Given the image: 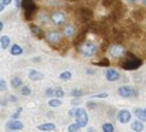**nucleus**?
<instances>
[{
	"instance_id": "a18cd8bd",
	"label": "nucleus",
	"mask_w": 146,
	"mask_h": 132,
	"mask_svg": "<svg viewBox=\"0 0 146 132\" xmlns=\"http://www.w3.org/2000/svg\"><path fill=\"white\" fill-rule=\"evenodd\" d=\"M3 27H4V26H3V21H0V33H1V30H3Z\"/></svg>"
},
{
	"instance_id": "7c9ffc66",
	"label": "nucleus",
	"mask_w": 146,
	"mask_h": 132,
	"mask_svg": "<svg viewBox=\"0 0 146 132\" xmlns=\"http://www.w3.org/2000/svg\"><path fill=\"white\" fill-rule=\"evenodd\" d=\"M115 1H116V0H102V4H104L105 7H112Z\"/></svg>"
},
{
	"instance_id": "2f4dec72",
	"label": "nucleus",
	"mask_w": 146,
	"mask_h": 132,
	"mask_svg": "<svg viewBox=\"0 0 146 132\" xmlns=\"http://www.w3.org/2000/svg\"><path fill=\"white\" fill-rule=\"evenodd\" d=\"M71 95H72L74 98H75V97L78 98V97H82V95H84V92H82V91H80V89H74V91L71 92Z\"/></svg>"
},
{
	"instance_id": "0eeeda50",
	"label": "nucleus",
	"mask_w": 146,
	"mask_h": 132,
	"mask_svg": "<svg viewBox=\"0 0 146 132\" xmlns=\"http://www.w3.org/2000/svg\"><path fill=\"white\" fill-rule=\"evenodd\" d=\"M77 14H78V19L82 21V23H90L91 20H92V11L90 10V9H87V7H81V9H78V11H77Z\"/></svg>"
},
{
	"instance_id": "09e8293b",
	"label": "nucleus",
	"mask_w": 146,
	"mask_h": 132,
	"mask_svg": "<svg viewBox=\"0 0 146 132\" xmlns=\"http://www.w3.org/2000/svg\"><path fill=\"white\" fill-rule=\"evenodd\" d=\"M142 3H143V4H145V6H146V0H142Z\"/></svg>"
},
{
	"instance_id": "412c9836",
	"label": "nucleus",
	"mask_w": 146,
	"mask_h": 132,
	"mask_svg": "<svg viewBox=\"0 0 146 132\" xmlns=\"http://www.w3.org/2000/svg\"><path fill=\"white\" fill-rule=\"evenodd\" d=\"M10 53H11V55H21L23 54V48L19 44H13L10 47Z\"/></svg>"
},
{
	"instance_id": "2eb2a0df",
	"label": "nucleus",
	"mask_w": 146,
	"mask_h": 132,
	"mask_svg": "<svg viewBox=\"0 0 146 132\" xmlns=\"http://www.w3.org/2000/svg\"><path fill=\"white\" fill-rule=\"evenodd\" d=\"M105 77H106V80H108V81H112V83H113V81H118L121 75H119V73H118L116 70L108 68V70L105 71Z\"/></svg>"
},
{
	"instance_id": "c9c22d12",
	"label": "nucleus",
	"mask_w": 146,
	"mask_h": 132,
	"mask_svg": "<svg viewBox=\"0 0 146 132\" xmlns=\"http://www.w3.org/2000/svg\"><path fill=\"white\" fill-rule=\"evenodd\" d=\"M46 95L54 97V89H52V88H47V89H46Z\"/></svg>"
},
{
	"instance_id": "de8ad7c7",
	"label": "nucleus",
	"mask_w": 146,
	"mask_h": 132,
	"mask_svg": "<svg viewBox=\"0 0 146 132\" xmlns=\"http://www.w3.org/2000/svg\"><path fill=\"white\" fill-rule=\"evenodd\" d=\"M88 132H95V131H94V128H90V129H88Z\"/></svg>"
},
{
	"instance_id": "4be33fe9",
	"label": "nucleus",
	"mask_w": 146,
	"mask_h": 132,
	"mask_svg": "<svg viewBox=\"0 0 146 132\" xmlns=\"http://www.w3.org/2000/svg\"><path fill=\"white\" fill-rule=\"evenodd\" d=\"M0 45H1L3 50H6V48L10 45V37H9V36H1V39H0Z\"/></svg>"
},
{
	"instance_id": "f704fd0d",
	"label": "nucleus",
	"mask_w": 146,
	"mask_h": 132,
	"mask_svg": "<svg viewBox=\"0 0 146 132\" xmlns=\"http://www.w3.org/2000/svg\"><path fill=\"white\" fill-rule=\"evenodd\" d=\"M6 88H7L6 81H4V80H0V91H6Z\"/></svg>"
},
{
	"instance_id": "49530a36",
	"label": "nucleus",
	"mask_w": 146,
	"mask_h": 132,
	"mask_svg": "<svg viewBox=\"0 0 146 132\" xmlns=\"http://www.w3.org/2000/svg\"><path fill=\"white\" fill-rule=\"evenodd\" d=\"M128 1H129V3H132V4H135V3H136L138 0H128Z\"/></svg>"
},
{
	"instance_id": "1a4fd4ad",
	"label": "nucleus",
	"mask_w": 146,
	"mask_h": 132,
	"mask_svg": "<svg viewBox=\"0 0 146 132\" xmlns=\"http://www.w3.org/2000/svg\"><path fill=\"white\" fill-rule=\"evenodd\" d=\"M50 20L55 24V26H64L65 23V14L62 11H54L51 16H50Z\"/></svg>"
},
{
	"instance_id": "a878e982",
	"label": "nucleus",
	"mask_w": 146,
	"mask_h": 132,
	"mask_svg": "<svg viewBox=\"0 0 146 132\" xmlns=\"http://www.w3.org/2000/svg\"><path fill=\"white\" fill-rule=\"evenodd\" d=\"M71 77H72L71 71H64L60 74V80H62V81H68V80H71Z\"/></svg>"
},
{
	"instance_id": "a19ab883",
	"label": "nucleus",
	"mask_w": 146,
	"mask_h": 132,
	"mask_svg": "<svg viewBox=\"0 0 146 132\" xmlns=\"http://www.w3.org/2000/svg\"><path fill=\"white\" fill-rule=\"evenodd\" d=\"M1 3H3L4 6H9V4L11 3V0H1Z\"/></svg>"
},
{
	"instance_id": "f257e3e1",
	"label": "nucleus",
	"mask_w": 146,
	"mask_h": 132,
	"mask_svg": "<svg viewBox=\"0 0 146 132\" xmlns=\"http://www.w3.org/2000/svg\"><path fill=\"white\" fill-rule=\"evenodd\" d=\"M123 55L126 57V60L121 63V67H122L123 70H126V71H135V70H138V68L142 65V60L138 58L135 54H132V53H125Z\"/></svg>"
},
{
	"instance_id": "20e7f679",
	"label": "nucleus",
	"mask_w": 146,
	"mask_h": 132,
	"mask_svg": "<svg viewBox=\"0 0 146 132\" xmlns=\"http://www.w3.org/2000/svg\"><path fill=\"white\" fill-rule=\"evenodd\" d=\"M108 53H109V57H112V58H121V57H123L126 50L122 43H113L111 47H108Z\"/></svg>"
},
{
	"instance_id": "c756f323",
	"label": "nucleus",
	"mask_w": 146,
	"mask_h": 132,
	"mask_svg": "<svg viewBox=\"0 0 146 132\" xmlns=\"http://www.w3.org/2000/svg\"><path fill=\"white\" fill-rule=\"evenodd\" d=\"M80 131V125L75 122V124H71L70 127H68V132H78Z\"/></svg>"
},
{
	"instance_id": "f8f14e48",
	"label": "nucleus",
	"mask_w": 146,
	"mask_h": 132,
	"mask_svg": "<svg viewBox=\"0 0 146 132\" xmlns=\"http://www.w3.org/2000/svg\"><path fill=\"white\" fill-rule=\"evenodd\" d=\"M88 30H90V29L87 27V29H84L82 31H80L78 34H75V36H74V37H75V39H74V45H75L77 48H78L81 44L85 41V37H87V33H88Z\"/></svg>"
},
{
	"instance_id": "aec40b11",
	"label": "nucleus",
	"mask_w": 146,
	"mask_h": 132,
	"mask_svg": "<svg viewBox=\"0 0 146 132\" xmlns=\"http://www.w3.org/2000/svg\"><path fill=\"white\" fill-rule=\"evenodd\" d=\"M133 112H135V115L138 117V119H139V121L146 122V112H145V109H143V108H136Z\"/></svg>"
},
{
	"instance_id": "393cba45",
	"label": "nucleus",
	"mask_w": 146,
	"mask_h": 132,
	"mask_svg": "<svg viewBox=\"0 0 146 132\" xmlns=\"http://www.w3.org/2000/svg\"><path fill=\"white\" fill-rule=\"evenodd\" d=\"M61 104H62V102H61V98H51L48 101V105L52 107V108H54V107H60Z\"/></svg>"
},
{
	"instance_id": "7ed1b4c3",
	"label": "nucleus",
	"mask_w": 146,
	"mask_h": 132,
	"mask_svg": "<svg viewBox=\"0 0 146 132\" xmlns=\"http://www.w3.org/2000/svg\"><path fill=\"white\" fill-rule=\"evenodd\" d=\"M78 50H80V53L84 57H94L98 53V47L94 43H91V41H84L78 47Z\"/></svg>"
},
{
	"instance_id": "c03bdc74",
	"label": "nucleus",
	"mask_w": 146,
	"mask_h": 132,
	"mask_svg": "<svg viewBox=\"0 0 146 132\" xmlns=\"http://www.w3.org/2000/svg\"><path fill=\"white\" fill-rule=\"evenodd\" d=\"M14 1H16V6H17V7H20V0H14Z\"/></svg>"
},
{
	"instance_id": "6e6552de",
	"label": "nucleus",
	"mask_w": 146,
	"mask_h": 132,
	"mask_svg": "<svg viewBox=\"0 0 146 132\" xmlns=\"http://www.w3.org/2000/svg\"><path fill=\"white\" fill-rule=\"evenodd\" d=\"M118 94L122 97V98H132V97H136L138 92L136 89H133L132 87H128V85H123L118 89Z\"/></svg>"
},
{
	"instance_id": "79ce46f5",
	"label": "nucleus",
	"mask_w": 146,
	"mask_h": 132,
	"mask_svg": "<svg viewBox=\"0 0 146 132\" xmlns=\"http://www.w3.org/2000/svg\"><path fill=\"white\" fill-rule=\"evenodd\" d=\"M9 99H10V101H13V102H16V101H17V99H16V97H9Z\"/></svg>"
},
{
	"instance_id": "8fccbe9b",
	"label": "nucleus",
	"mask_w": 146,
	"mask_h": 132,
	"mask_svg": "<svg viewBox=\"0 0 146 132\" xmlns=\"http://www.w3.org/2000/svg\"><path fill=\"white\" fill-rule=\"evenodd\" d=\"M145 112H146V108H145Z\"/></svg>"
},
{
	"instance_id": "ea45409f",
	"label": "nucleus",
	"mask_w": 146,
	"mask_h": 132,
	"mask_svg": "<svg viewBox=\"0 0 146 132\" xmlns=\"http://www.w3.org/2000/svg\"><path fill=\"white\" fill-rule=\"evenodd\" d=\"M75 112H77V108H75V109H71V111L68 112V115H70V117H74V115H75Z\"/></svg>"
},
{
	"instance_id": "473e14b6",
	"label": "nucleus",
	"mask_w": 146,
	"mask_h": 132,
	"mask_svg": "<svg viewBox=\"0 0 146 132\" xmlns=\"http://www.w3.org/2000/svg\"><path fill=\"white\" fill-rule=\"evenodd\" d=\"M23 111V108H19L14 114H13V117H11V119H19V117H20V112Z\"/></svg>"
},
{
	"instance_id": "6ab92c4d",
	"label": "nucleus",
	"mask_w": 146,
	"mask_h": 132,
	"mask_svg": "<svg viewBox=\"0 0 146 132\" xmlns=\"http://www.w3.org/2000/svg\"><path fill=\"white\" fill-rule=\"evenodd\" d=\"M37 129H38V131H44V132L54 131V129H55V125H54V124H51V122H47V124L37 125Z\"/></svg>"
},
{
	"instance_id": "f3484780",
	"label": "nucleus",
	"mask_w": 146,
	"mask_h": 132,
	"mask_svg": "<svg viewBox=\"0 0 146 132\" xmlns=\"http://www.w3.org/2000/svg\"><path fill=\"white\" fill-rule=\"evenodd\" d=\"M131 128H132V131H135V132H142L143 129H145V125H143L142 121L138 119V121H133V122H132Z\"/></svg>"
},
{
	"instance_id": "c85d7f7f",
	"label": "nucleus",
	"mask_w": 146,
	"mask_h": 132,
	"mask_svg": "<svg viewBox=\"0 0 146 132\" xmlns=\"http://www.w3.org/2000/svg\"><path fill=\"white\" fill-rule=\"evenodd\" d=\"M54 97H55V98H62V97H64L62 88H55V89H54Z\"/></svg>"
},
{
	"instance_id": "72a5a7b5",
	"label": "nucleus",
	"mask_w": 146,
	"mask_h": 132,
	"mask_svg": "<svg viewBox=\"0 0 146 132\" xmlns=\"http://www.w3.org/2000/svg\"><path fill=\"white\" fill-rule=\"evenodd\" d=\"M108 97V94H105V92H102V94H94L92 95V98H106Z\"/></svg>"
},
{
	"instance_id": "dca6fc26",
	"label": "nucleus",
	"mask_w": 146,
	"mask_h": 132,
	"mask_svg": "<svg viewBox=\"0 0 146 132\" xmlns=\"http://www.w3.org/2000/svg\"><path fill=\"white\" fill-rule=\"evenodd\" d=\"M29 77H30V80H33V81H40V80L44 78V75H43L41 73H38L37 70H30Z\"/></svg>"
},
{
	"instance_id": "37998d69",
	"label": "nucleus",
	"mask_w": 146,
	"mask_h": 132,
	"mask_svg": "<svg viewBox=\"0 0 146 132\" xmlns=\"http://www.w3.org/2000/svg\"><path fill=\"white\" fill-rule=\"evenodd\" d=\"M3 9H4V4H3V3H1V1H0V13H1V11H3Z\"/></svg>"
},
{
	"instance_id": "9d476101",
	"label": "nucleus",
	"mask_w": 146,
	"mask_h": 132,
	"mask_svg": "<svg viewBox=\"0 0 146 132\" xmlns=\"http://www.w3.org/2000/svg\"><path fill=\"white\" fill-rule=\"evenodd\" d=\"M62 34H64V37H74L75 34H77V27H75V24H71V23H68V24H64V29H62Z\"/></svg>"
},
{
	"instance_id": "5701e85b",
	"label": "nucleus",
	"mask_w": 146,
	"mask_h": 132,
	"mask_svg": "<svg viewBox=\"0 0 146 132\" xmlns=\"http://www.w3.org/2000/svg\"><path fill=\"white\" fill-rule=\"evenodd\" d=\"M21 85H23L21 78H19V77H13V78H11V87L13 88H20Z\"/></svg>"
},
{
	"instance_id": "bb28decb",
	"label": "nucleus",
	"mask_w": 146,
	"mask_h": 132,
	"mask_svg": "<svg viewBox=\"0 0 146 132\" xmlns=\"http://www.w3.org/2000/svg\"><path fill=\"white\" fill-rule=\"evenodd\" d=\"M21 91H20V94L23 95V97H30V94H31V89L30 87H27V85H21Z\"/></svg>"
},
{
	"instance_id": "cd10ccee",
	"label": "nucleus",
	"mask_w": 146,
	"mask_h": 132,
	"mask_svg": "<svg viewBox=\"0 0 146 132\" xmlns=\"http://www.w3.org/2000/svg\"><path fill=\"white\" fill-rule=\"evenodd\" d=\"M94 64L98 65V67H109V58H102L101 61H97Z\"/></svg>"
},
{
	"instance_id": "4468645a",
	"label": "nucleus",
	"mask_w": 146,
	"mask_h": 132,
	"mask_svg": "<svg viewBox=\"0 0 146 132\" xmlns=\"http://www.w3.org/2000/svg\"><path fill=\"white\" fill-rule=\"evenodd\" d=\"M6 127L10 131H20V129H23V124L19 119H10V121H7Z\"/></svg>"
},
{
	"instance_id": "4c0bfd02",
	"label": "nucleus",
	"mask_w": 146,
	"mask_h": 132,
	"mask_svg": "<svg viewBox=\"0 0 146 132\" xmlns=\"http://www.w3.org/2000/svg\"><path fill=\"white\" fill-rule=\"evenodd\" d=\"M71 104H72L74 107H78L81 102H80V99H72V102H71Z\"/></svg>"
},
{
	"instance_id": "39448f33",
	"label": "nucleus",
	"mask_w": 146,
	"mask_h": 132,
	"mask_svg": "<svg viewBox=\"0 0 146 132\" xmlns=\"http://www.w3.org/2000/svg\"><path fill=\"white\" fill-rule=\"evenodd\" d=\"M75 119H77V124L80 125V128H84L88 125V114L85 109L82 108H77V112H75Z\"/></svg>"
},
{
	"instance_id": "a211bd4d",
	"label": "nucleus",
	"mask_w": 146,
	"mask_h": 132,
	"mask_svg": "<svg viewBox=\"0 0 146 132\" xmlns=\"http://www.w3.org/2000/svg\"><path fill=\"white\" fill-rule=\"evenodd\" d=\"M50 20V16L46 13V11H40L38 14H37V21L38 23H41V24H47Z\"/></svg>"
},
{
	"instance_id": "b1692460",
	"label": "nucleus",
	"mask_w": 146,
	"mask_h": 132,
	"mask_svg": "<svg viewBox=\"0 0 146 132\" xmlns=\"http://www.w3.org/2000/svg\"><path fill=\"white\" fill-rule=\"evenodd\" d=\"M102 132H115V127L111 122H105L102 125Z\"/></svg>"
},
{
	"instance_id": "58836bf2",
	"label": "nucleus",
	"mask_w": 146,
	"mask_h": 132,
	"mask_svg": "<svg viewBox=\"0 0 146 132\" xmlns=\"http://www.w3.org/2000/svg\"><path fill=\"white\" fill-rule=\"evenodd\" d=\"M0 104H1L3 107H4V105H7V99H6V98H1V99H0Z\"/></svg>"
},
{
	"instance_id": "ddd939ff",
	"label": "nucleus",
	"mask_w": 146,
	"mask_h": 132,
	"mask_svg": "<svg viewBox=\"0 0 146 132\" xmlns=\"http://www.w3.org/2000/svg\"><path fill=\"white\" fill-rule=\"evenodd\" d=\"M29 26H30L31 33H33L37 39H44V37H46V34H44V31L41 30L40 26H37V24H34V23H29Z\"/></svg>"
},
{
	"instance_id": "f03ea898",
	"label": "nucleus",
	"mask_w": 146,
	"mask_h": 132,
	"mask_svg": "<svg viewBox=\"0 0 146 132\" xmlns=\"http://www.w3.org/2000/svg\"><path fill=\"white\" fill-rule=\"evenodd\" d=\"M20 7L24 10V17L27 21H30L34 16V13L37 11V6L34 3V0H20Z\"/></svg>"
},
{
	"instance_id": "9b49d317",
	"label": "nucleus",
	"mask_w": 146,
	"mask_h": 132,
	"mask_svg": "<svg viewBox=\"0 0 146 132\" xmlns=\"http://www.w3.org/2000/svg\"><path fill=\"white\" fill-rule=\"evenodd\" d=\"M118 121L121 122V124H128L129 121H131V118H132V114L128 111V109H121L119 112H118Z\"/></svg>"
},
{
	"instance_id": "e433bc0d",
	"label": "nucleus",
	"mask_w": 146,
	"mask_h": 132,
	"mask_svg": "<svg viewBox=\"0 0 146 132\" xmlns=\"http://www.w3.org/2000/svg\"><path fill=\"white\" fill-rule=\"evenodd\" d=\"M98 107V104H95V102H88V108L90 109H95Z\"/></svg>"
},
{
	"instance_id": "423d86ee",
	"label": "nucleus",
	"mask_w": 146,
	"mask_h": 132,
	"mask_svg": "<svg viewBox=\"0 0 146 132\" xmlns=\"http://www.w3.org/2000/svg\"><path fill=\"white\" fill-rule=\"evenodd\" d=\"M44 39L47 40V43H48L51 47H57V44H61V34H60L58 31H55V30L48 31Z\"/></svg>"
}]
</instances>
